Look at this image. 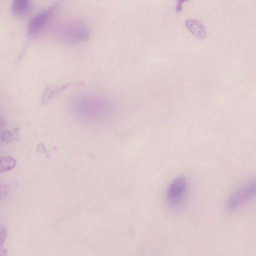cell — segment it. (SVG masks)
Wrapping results in <instances>:
<instances>
[{"label":"cell","instance_id":"cell-1","mask_svg":"<svg viewBox=\"0 0 256 256\" xmlns=\"http://www.w3.org/2000/svg\"><path fill=\"white\" fill-rule=\"evenodd\" d=\"M72 106L76 116L89 120L103 118L108 114L110 106L106 100L94 96L78 98Z\"/></svg>","mask_w":256,"mask_h":256},{"label":"cell","instance_id":"cell-2","mask_svg":"<svg viewBox=\"0 0 256 256\" xmlns=\"http://www.w3.org/2000/svg\"><path fill=\"white\" fill-rule=\"evenodd\" d=\"M254 180L246 182L236 189L230 196L226 204L228 210H234L252 200L256 194Z\"/></svg>","mask_w":256,"mask_h":256},{"label":"cell","instance_id":"cell-3","mask_svg":"<svg viewBox=\"0 0 256 256\" xmlns=\"http://www.w3.org/2000/svg\"><path fill=\"white\" fill-rule=\"evenodd\" d=\"M187 190V182L182 176L174 179L166 192V200L172 206H178L183 200Z\"/></svg>","mask_w":256,"mask_h":256},{"label":"cell","instance_id":"cell-4","mask_svg":"<svg viewBox=\"0 0 256 256\" xmlns=\"http://www.w3.org/2000/svg\"><path fill=\"white\" fill-rule=\"evenodd\" d=\"M50 16V12L46 10L32 18L28 24V34L32 37L38 35L46 26Z\"/></svg>","mask_w":256,"mask_h":256},{"label":"cell","instance_id":"cell-5","mask_svg":"<svg viewBox=\"0 0 256 256\" xmlns=\"http://www.w3.org/2000/svg\"><path fill=\"white\" fill-rule=\"evenodd\" d=\"M185 25L190 32L196 37L204 39L206 36V32L202 23L197 20L188 19L185 22Z\"/></svg>","mask_w":256,"mask_h":256},{"label":"cell","instance_id":"cell-6","mask_svg":"<svg viewBox=\"0 0 256 256\" xmlns=\"http://www.w3.org/2000/svg\"><path fill=\"white\" fill-rule=\"evenodd\" d=\"M31 6L32 0H13L12 10L14 15L22 16L28 14Z\"/></svg>","mask_w":256,"mask_h":256},{"label":"cell","instance_id":"cell-7","mask_svg":"<svg viewBox=\"0 0 256 256\" xmlns=\"http://www.w3.org/2000/svg\"><path fill=\"white\" fill-rule=\"evenodd\" d=\"M67 85L62 86H47L44 91L42 102L43 104H46L52 98L57 94L64 90Z\"/></svg>","mask_w":256,"mask_h":256},{"label":"cell","instance_id":"cell-8","mask_svg":"<svg viewBox=\"0 0 256 256\" xmlns=\"http://www.w3.org/2000/svg\"><path fill=\"white\" fill-rule=\"evenodd\" d=\"M16 164V160L9 156L0 158V173L6 172L13 169Z\"/></svg>","mask_w":256,"mask_h":256},{"label":"cell","instance_id":"cell-9","mask_svg":"<svg viewBox=\"0 0 256 256\" xmlns=\"http://www.w3.org/2000/svg\"><path fill=\"white\" fill-rule=\"evenodd\" d=\"M19 128H14L12 130H6L2 134V140L6 143L12 144L19 139Z\"/></svg>","mask_w":256,"mask_h":256},{"label":"cell","instance_id":"cell-10","mask_svg":"<svg viewBox=\"0 0 256 256\" xmlns=\"http://www.w3.org/2000/svg\"><path fill=\"white\" fill-rule=\"evenodd\" d=\"M6 237V230L3 226H0V256H6V251L4 243Z\"/></svg>","mask_w":256,"mask_h":256},{"label":"cell","instance_id":"cell-11","mask_svg":"<svg viewBox=\"0 0 256 256\" xmlns=\"http://www.w3.org/2000/svg\"><path fill=\"white\" fill-rule=\"evenodd\" d=\"M186 0H178L177 5H176V12H179L182 10V4Z\"/></svg>","mask_w":256,"mask_h":256},{"label":"cell","instance_id":"cell-12","mask_svg":"<svg viewBox=\"0 0 256 256\" xmlns=\"http://www.w3.org/2000/svg\"></svg>","mask_w":256,"mask_h":256}]
</instances>
